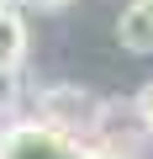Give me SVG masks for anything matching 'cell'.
Wrapping results in <instances>:
<instances>
[{
	"instance_id": "obj_1",
	"label": "cell",
	"mask_w": 153,
	"mask_h": 159,
	"mask_svg": "<svg viewBox=\"0 0 153 159\" xmlns=\"http://www.w3.org/2000/svg\"><path fill=\"white\" fill-rule=\"evenodd\" d=\"M0 159H116L90 133L58 127L48 117H11L0 122Z\"/></svg>"
},
{
	"instance_id": "obj_2",
	"label": "cell",
	"mask_w": 153,
	"mask_h": 159,
	"mask_svg": "<svg viewBox=\"0 0 153 159\" xmlns=\"http://www.w3.org/2000/svg\"><path fill=\"white\" fill-rule=\"evenodd\" d=\"M90 138L100 148H111L116 159H137L142 143L153 138V127H148V117H142V106L132 96V101H100V117H95Z\"/></svg>"
},
{
	"instance_id": "obj_3",
	"label": "cell",
	"mask_w": 153,
	"mask_h": 159,
	"mask_svg": "<svg viewBox=\"0 0 153 159\" xmlns=\"http://www.w3.org/2000/svg\"><path fill=\"white\" fill-rule=\"evenodd\" d=\"M37 117H48L58 127H74V133H90L95 117H100V96H90L85 85H48L37 96Z\"/></svg>"
},
{
	"instance_id": "obj_4",
	"label": "cell",
	"mask_w": 153,
	"mask_h": 159,
	"mask_svg": "<svg viewBox=\"0 0 153 159\" xmlns=\"http://www.w3.org/2000/svg\"><path fill=\"white\" fill-rule=\"evenodd\" d=\"M116 43L121 53L132 58H148L153 53V0H127L121 16H116Z\"/></svg>"
},
{
	"instance_id": "obj_5",
	"label": "cell",
	"mask_w": 153,
	"mask_h": 159,
	"mask_svg": "<svg viewBox=\"0 0 153 159\" xmlns=\"http://www.w3.org/2000/svg\"><path fill=\"white\" fill-rule=\"evenodd\" d=\"M27 64V16L0 0V69H21Z\"/></svg>"
},
{
	"instance_id": "obj_6",
	"label": "cell",
	"mask_w": 153,
	"mask_h": 159,
	"mask_svg": "<svg viewBox=\"0 0 153 159\" xmlns=\"http://www.w3.org/2000/svg\"><path fill=\"white\" fill-rule=\"evenodd\" d=\"M21 101V69H0V117H11Z\"/></svg>"
},
{
	"instance_id": "obj_7",
	"label": "cell",
	"mask_w": 153,
	"mask_h": 159,
	"mask_svg": "<svg viewBox=\"0 0 153 159\" xmlns=\"http://www.w3.org/2000/svg\"><path fill=\"white\" fill-rule=\"evenodd\" d=\"M137 106H142V117H148V127H153V80L137 90Z\"/></svg>"
},
{
	"instance_id": "obj_8",
	"label": "cell",
	"mask_w": 153,
	"mask_h": 159,
	"mask_svg": "<svg viewBox=\"0 0 153 159\" xmlns=\"http://www.w3.org/2000/svg\"><path fill=\"white\" fill-rule=\"evenodd\" d=\"M27 6H37V11H69L74 0H27Z\"/></svg>"
}]
</instances>
